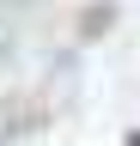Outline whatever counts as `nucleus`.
<instances>
[{"label":"nucleus","instance_id":"f257e3e1","mask_svg":"<svg viewBox=\"0 0 140 146\" xmlns=\"http://www.w3.org/2000/svg\"><path fill=\"white\" fill-rule=\"evenodd\" d=\"M128 146H140V128H134V134H128Z\"/></svg>","mask_w":140,"mask_h":146}]
</instances>
